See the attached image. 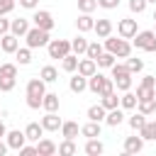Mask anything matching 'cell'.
Masks as SVG:
<instances>
[{"instance_id": "cell-1", "label": "cell", "mask_w": 156, "mask_h": 156, "mask_svg": "<svg viewBox=\"0 0 156 156\" xmlns=\"http://www.w3.org/2000/svg\"><path fill=\"white\" fill-rule=\"evenodd\" d=\"M44 93H46V83L41 78H29L27 80V107L29 110H39Z\"/></svg>"}, {"instance_id": "cell-2", "label": "cell", "mask_w": 156, "mask_h": 156, "mask_svg": "<svg viewBox=\"0 0 156 156\" xmlns=\"http://www.w3.org/2000/svg\"><path fill=\"white\" fill-rule=\"evenodd\" d=\"M105 51H110V54H115L117 58H127L129 54H132V44L127 41V39H117V37H105Z\"/></svg>"}, {"instance_id": "cell-3", "label": "cell", "mask_w": 156, "mask_h": 156, "mask_svg": "<svg viewBox=\"0 0 156 156\" xmlns=\"http://www.w3.org/2000/svg\"><path fill=\"white\" fill-rule=\"evenodd\" d=\"M110 71H112V80H115V85H117V90H129L132 88V73L127 71V66L124 63H112L110 66Z\"/></svg>"}, {"instance_id": "cell-4", "label": "cell", "mask_w": 156, "mask_h": 156, "mask_svg": "<svg viewBox=\"0 0 156 156\" xmlns=\"http://www.w3.org/2000/svg\"><path fill=\"white\" fill-rule=\"evenodd\" d=\"M49 32L46 29H39V27H29L27 29V34H24V41H27V46L29 49H39V46H46L49 44Z\"/></svg>"}, {"instance_id": "cell-5", "label": "cell", "mask_w": 156, "mask_h": 156, "mask_svg": "<svg viewBox=\"0 0 156 156\" xmlns=\"http://www.w3.org/2000/svg\"><path fill=\"white\" fill-rule=\"evenodd\" d=\"M132 39H134V41H132V46H136V49H144V51H156V34H154V29L136 32Z\"/></svg>"}, {"instance_id": "cell-6", "label": "cell", "mask_w": 156, "mask_h": 156, "mask_svg": "<svg viewBox=\"0 0 156 156\" xmlns=\"http://www.w3.org/2000/svg\"><path fill=\"white\" fill-rule=\"evenodd\" d=\"M46 49H49L51 58H63L66 54H71V41L68 39H49Z\"/></svg>"}, {"instance_id": "cell-7", "label": "cell", "mask_w": 156, "mask_h": 156, "mask_svg": "<svg viewBox=\"0 0 156 156\" xmlns=\"http://www.w3.org/2000/svg\"><path fill=\"white\" fill-rule=\"evenodd\" d=\"M34 27H39V29H46V32H51L54 29V24H56V20H54V15L49 12V10H34Z\"/></svg>"}, {"instance_id": "cell-8", "label": "cell", "mask_w": 156, "mask_h": 156, "mask_svg": "<svg viewBox=\"0 0 156 156\" xmlns=\"http://www.w3.org/2000/svg\"><path fill=\"white\" fill-rule=\"evenodd\" d=\"M117 34H119L122 39H132V37L136 34V20H132V17L119 20V22H117Z\"/></svg>"}, {"instance_id": "cell-9", "label": "cell", "mask_w": 156, "mask_h": 156, "mask_svg": "<svg viewBox=\"0 0 156 156\" xmlns=\"http://www.w3.org/2000/svg\"><path fill=\"white\" fill-rule=\"evenodd\" d=\"M5 141H7V146H10V149L20 151V149L27 144V136H24V132H20V129H12V132H7V134H5Z\"/></svg>"}, {"instance_id": "cell-10", "label": "cell", "mask_w": 156, "mask_h": 156, "mask_svg": "<svg viewBox=\"0 0 156 156\" xmlns=\"http://www.w3.org/2000/svg\"><path fill=\"white\" fill-rule=\"evenodd\" d=\"M0 49H2L5 54H15V51L20 49V37H15L12 32L2 34V37H0Z\"/></svg>"}, {"instance_id": "cell-11", "label": "cell", "mask_w": 156, "mask_h": 156, "mask_svg": "<svg viewBox=\"0 0 156 156\" xmlns=\"http://www.w3.org/2000/svg\"><path fill=\"white\" fill-rule=\"evenodd\" d=\"M34 146H37V156H54V154H58V146L51 139H39V141H34Z\"/></svg>"}, {"instance_id": "cell-12", "label": "cell", "mask_w": 156, "mask_h": 156, "mask_svg": "<svg viewBox=\"0 0 156 156\" xmlns=\"http://www.w3.org/2000/svg\"><path fill=\"white\" fill-rule=\"evenodd\" d=\"M41 127H44V132H58L61 129V117L56 112H46L41 117Z\"/></svg>"}, {"instance_id": "cell-13", "label": "cell", "mask_w": 156, "mask_h": 156, "mask_svg": "<svg viewBox=\"0 0 156 156\" xmlns=\"http://www.w3.org/2000/svg\"><path fill=\"white\" fill-rule=\"evenodd\" d=\"M93 24H95V20H93V15H90V12H80V15H78V20H76V27H78V32H80V34L93 32Z\"/></svg>"}, {"instance_id": "cell-14", "label": "cell", "mask_w": 156, "mask_h": 156, "mask_svg": "<svg viewBox=\"0 0 156 156\" xmlns=\"http://www.w3.org/2000/svg\"><path fill=\"white\" fill-rule=\"evenodd\" d=\"M76 71H78L80 76L90 78V76H93V73L98 71V63H95L93 58H88V56H85V58H78V68H76Z\"/></svg>"}, {"instance_id": "cell-15", "label": "cell", "mask_w": 156, "mask_h": 156, "mask_svg": "<svg viewBox=\"0 0 156 156\" xmlns=\"http://www.w3.org/2000/svg\"><path fill=\"white\" fill-rule=\"evenodd\" d=\"M58 105H61L58 93H44V98H41V107H44L46 112H58Z\"/></svg>"}, {"instance_id": "cell-16", "label": "cell", "mask_w": 156, "mask_h": 156, "mask_svg": "<svg viewBox=\"0 0 156 156\" xmlns=\"http://www.w3.org/2000/svg\"><path fill=\"white\" fill-rule=\"evenodd\" d=\"M41 134H44L41 122H29V124L24 127V136H27V141H39Z\"/></svg>"}, {"instance_id": "cell-17", "label": "cell", "mask_w": 156, "mask_h": 156, "mask_svg": "<svg viewBox=\"0 0 156 156\" xmlns=\"http://www.w3.org/2000/svg\"><path fill=\"white\" fill-rule=\"evenodd\" d=\"M27 29H29V20H24V17L10 20V32H12L15 37H24V34H27Z\"/></svg>"}, {"instance_id": "cell-18", "label": "cell", "mask_w": 156, "mask_h": 156, "mask_svg": "<svg viewBox=\"0 0 156 156\" xmlns=\"http://www.w3.org/2000/svg\"><path fill=\"white\" fill-rule=\"evenodd\" d=\"M93 32H95L100 39H105V37H110V34H112V22H110V20H95Z\"/></svg>"}, {"instance_id": "cell-19", "label": "cell", "mask_w": 156, "mask_h": 156, "mask_svg": "<svg viewBox=\"0 0 156 156\" xmlns=\"http://www.w3.org/2000/svg\"><path fill=\"white\" fill-rule=\"evenodd\" d=\"M68 88H71V93H83V90H88V78L85 76H80V73H76L71 80H68Z\"/></svg>"}, {"instance_id": "cell-20", "label": "cell", "mask_w": 156, "mask_h": 156, "mask_svg": "<svg viewBox=\"0 0 156 156\" xmlns=\"http://www.w3.org/2000/svg\"><path fill=\"white\" fill-rule=\"evenodd\" d=\"M105 122H107L110 127H119V124L124 122V110H122V107L107 110V115H105Z\"/></svg>"}, {"instance_id": "cell-21", "label": "cell", "mask_w": 156, "mask_h": 156, "mask_svg": "<svg viewBox=\"0 0 156 156\" xmlns=\"http://www.w3.org/2000/svg\"><path fill=\"white\" fill-rule=\"evenodd\" d=\"M144 149V139L141 136H127L124 139V154H139Z\"/></svg>"}, {"instance_id": "cell-22", "label": "cell", "mask_w": 156, "mask_h": 156, "mask_svg": "<svg viewBox=\"0 0 156 156\" xmlns=\"http://www.w3.org/2000/svg\"><path fill=\"white\" fill-rule=\"evenodd\" d=\"M78 134H80L78 122H61V136L63 139H76Z\"/></svg>"}, {"instance_id": "cell-23", "label": "cell", "mask_w": 156, "mask_h": 156, "mask_svg": "<svg viewBox=\"0 0 156 156\" xmlns=\"http://www.w3.org/2000/svg\"><path fill=\"white\" fill-rule=\"evenodd\" d=\"M139 136L144 139V141H156V119H146V124L139 129Z\"/></svg>"}, {"instance_id": "cell-24", "label": "cell", "mask_w": 156, "mask_h": 156, "mask_svg": "<svg viewBox=\"0 0 156 156\" xmlns=\"http://www.w3.org/2000/svg\"><path fill=\"white\" fill-rule=\"evenodd\" d=\"M102 83H105V76L95 71V73L88 78V90H90V93H95V95H100V90H102Z\"/></svg>"}, {"instance_id": "cell-25", "label": "cell", "mask_w": 156, "mask_h": 156, "mask_svg": "<svg viewBox=\"0 0 156 156\" xmlns=\"http://www.w3.org/2000/svg\"><path fill=\"white\" fill-rule=\"evenodd\" d=\"M102 151H105V146H102V141H100L98 136H93V139L85 141V154H88V156H100Z\"/></svg>"}, {"instance_id": "cell-26", "label": "cell", "mask_w": 156, "mask_h": 156, "mask_svg": "<svg viewBox=\"0 0 156 156\" xmlns=\"http://www.w3.org/2000/svg\"><path fill=\"white\" fill-rule=\"evenodd\" d=\"M80 134H83L85 139L100 136V122H93V119H88V124H83V127H80Z\"/></svg>"}, {"instance_id": "cell-27", "label": "cell", "mask_w": 156, "mask_h": 156, "mask_svg": "<svg viewBox=\"0 0 156 156\" xmlns=\"http://www.w3.org/2000/svg\"><path fill=\"white\" fill-rule=\"evenodd\" d=\"M15 58H17L20 66H29V63H32V49H29V46H20V49L15 51Z\"/></svg>"}, {"instance_id": "cell-28", "label": "cell", "mask_w": 156, "mask_h": 156, "mask_svg": "<svg viewBox=\"0 0 156 156\" xmlns=\"http://www.w3.org/2000/svg\"><path fill=\"white\" fill-rule=\"evenodd\" d=\"M61 68H63L66 73H76V68H78V56H76V54H66V56L61 58Z\"/></svg>"}, {"instance_id": "cell-29", "label": "cell", "mask_w": 156, "mask_h": 156, "mask_svg": "<svg viewBox=\"0 0 156 156\" xmlns=\"http://www.w3.org/2000/svg\"><path fill=\"white\" fill-rule=\"evenodd\" d=\"M105 115H107V110L102 105H90L88 107V119H93V122H105Z\"/></svg>"}, {"instance_id": "cell-30", "label": "cell", "mask_w": 156, "mask_h": 156, "mask_svg": "<svg viewBox=\"0 0 156 156\" xmlns=\"http://www.w3.org/2000/svg\"><path fill=\"white\" fill-rule=\"evenodd\" d=\"M85 49H88V39H85L83 34H78V37L71 41V51H73L76 56H80V54H85Z\"/></svg>"}, {"instance_id": "cell-31", "label": "cell", "mask_w": 156, "mask_h": 156, "mask_svg": "<svg viewBox=\"0 0 156 156\" xmlns=\"http://www.w3.org/2000/svg\"><path fill=\"white\" fill-rule=\"evenodd\" d=\"M39 78H41L44 83H56V80H58V71H56L54 66H44V68L39 71Z\"/></svg>"}, {"instance_id": "cell-32", "label": "cell", "mask_w": 156, "mask_h": 156, "mask_svg": "<svg viewBox=\"0 0 156 156\" xmlns=\"http://www.w3.org/2000/svg\"><path fill=\"white\" fill-rule=\"evenodd\" d=\"M136 102H139V100H136V95H134V93H129V90H124V95L119 98V107H122V110H134V107H136Z\"/></svg>"}, {"instance_id": "cell-33", "label": "cell", "mask_w": 156, "mask_h": 156, "mask_svg": "<svg viewBox=\"0 0 156 156\" xmlns=\"http://www.w3.org/2000/svg\"><path fill=\"white\" fill-rule=\"evenodd\" d=\"M136 110H139V112H144L146 117H149V115H154V112H156V98L139 100V102H136Z\"/></svg>"}, {"instance_id": "cell-34", "label": "cell", "mask_w": 156, "mask_h": 156, "mask_svg": "<svg viewBox=\"0 0 156 156\" xmlns=\"http://www.w3.org/2000/svg\"><path fill=\"white\" fill-rule=\"evenodd\" d=\"M144 124H146V115H144V112H139V110H136L134 115H129V127H132L134 132H139Z\"/></svg>"}, {"instance_id": "cell-35", "label": "cell", "mask_w": 156, "mask_h": 156, "mask_svg": "<svg viewBox=\"0 0 156 156\" xmlns=\"http://www.w3.org/2000/svg\"><path fill=\"white\" fill-rule=\"evenodd\" d=\"M100 98H102V102H100V105H102L105 110H115V107H119V98L115 95V90H112V93H107V95H100Z\"/></svg>"}, {"instance_id": "cell-36", "label": "cell", "mask_w": 156, "mask_h": 156, "mask_svg": "<svg viewBox=\"0 0 156 156\" xmlns=\"http://www.w3.org/2000/svg\"><path fill=\"white\" fill-rule=\"evenodd\" d=\"M102 51H105V49H102V44H100V41H88V49H85V56L95 61V58H98V56H100Z\"/></svg>"}, {"instance_id": "cell-37", "label": "cell", "mask_w": 156, "mask_h": 156, "mask_svg": "<svg viewBox=\"0 0 156 156\" xmlns=\"http://www.w3.org/2000/svg\"><path fill=\"white\" fill-rule=\"evenodd\" d=\"M115 58H117L115 54H110V51H102V54H100V56L95 58V63H98L100 68H110V66L115 63Z\"/></svg>"}, {"instance_id": "cell-38", "label": "cell", "mask_w": 156, "mask_h": 156, "mask_svg": "<svg viewBox=\"0 0 156 156\" xmlns=\"http://www.w3.org/2000/svg\"><path fill=\"white\" fill-rule=\"evenodd\" d=\"M124 66H127V71H129L132 76L144 71V61H141V58H129V56H127V63H124Z\"/></svg>"}, {"instance_id": "cell-39", "label": "cell", "mask_w": 156, "mask_h": 156, "mask_svg": "<svg viewBox=\"0 0 156 156\" xmlns=\"http://www.w3.org/2000/svg\"><path fill=\"white\" fill-rule=\"evenodd\" d=\"M134 95H136V100H149V98H156V88H149V85H139Z\"/></svg>"}, {"instance_id": "cell-40", "label": "cell", "mask_w": 156, "mask_h": 156, "mask_svg": "<svg viewBox=\"0 0 156 156\" xmlns=\"http://www.w3.org/2000/svg\"><path fill=\"white\" fill-rule=\"evenodd\" d=\"M78 149H76V144H73V139H63V144H58V154L61 156H73Z\"/></svg>"}, {"instance_id": "cell-41", "label": "cell", "mask_w": 156, "mask_h": 156, "mask_svg": "<svg viewBox=\"0 0 156 156\" xmlns=\"http://www.w3.org/2000/svg\"><path fill=\"white\" fill-rule=\"evenodd\" d=\"M0 76L17 78V63H0Z\"/></svg>"}, {"instance_id": "cell-42", "label": "cell", "mask_w": 156, "mask_h": 156, "mask_svg": "<svg viewBox=\"0 0 156 156\" xmlns=\"http://www.w3.org/2000/svg\"><path fill=\"white\" fill-rule=\"evenodd\" d=\"M15 83H17V78H7V76H0V90H2V93H10V90L15 88Z\"/></svg>"}, {"instance_id": "cell-43", "label": "cell", "mask_w": 156, "mask_h": 156, "mask_svg": "<svg viewBox=\"0 0 156 156\" xmlns=\"http://www.w3.org/2000/svg\"><path fill=\"white\" fill-rule=\"evenodd\" d=\"M146 5H149L146 0H129V10H132L134 15H141V12L146 10Z\"/></svg>"}, {"instance_id": "cell-44", "label": "cell", "mask_w": 156, "mask_h": 156, "mask_svg": "<svg viewBox=\"0 0 156 156\" xmlns=\"http://www.w3.org/2000/svg\"><path fill=\"white\" fill-rule=\"evenodd\" d=\"M98 7V0H78V10L80 12H93Z\"/></svg>"}, {"instance_id": "cell-45", "label": "cell", "mask_w": 156, "mask_h": 156, "mask_svg": "<svg viewBox=\"0 0 156 156\" xmlns=\"http://www.w3.org/2000/svg\"><path fill=\"white\" fill-rule=\"evenodd\" d=\"M12 10H15V0H0V15L7 17Z\"/></svg>"}, {"instance_id": "cell-46", "label": "cell", "mask_w": 156, "mask_h": 156, "mask_svg": "<svg viewBox=\"0 0 156 156\" xmlns=\"http://www.w3.org/2000/svg\"><path fill=\"white\" fill-rule=\"evenodd\" d=\"M98 5H100L102 10H115V7L119 5V0H98Z\"/></svg>"}, {"instance_id": "cell-47", "label": "cell", "mask_w": 156, "mask_h": 156, "mask_svg": "<svg viewBox=\"0 0 156 156\" xmlns=\"http://www.w3.org/2000/svg\"><path fill=\"white\" fill-rule=\"evenodd\" d=\"M20 154H22V156H37V146H29V144H24V146L20 149Z\"/></svg>"}, {"instance_id": "cell-48", "label": "cell", "mask_w": 156, "mask_h": 156, "mask_svg": "<svg viewBox=\"0 0 156 156\" xmlns=\"http://www.w3.org/2000/svg\"><path fill=\"white\" fill-rule=\"evenodd\" d=\"M10 32V20H5V15H0V37Z\"/></svg>"}, {"instance_id": "cell-49", "label": "cell", "mask_w": 156, "mask_h": 156, "mask_svg": "<svg viewBox=\"0 0 156 156\" xmlns=\"http://www.w3.org/2000/svg\"><path fill=\"white\" fill-rule=\"evenodd\" d=\"M20 5H22V7H27V10H37L39 0H20Z\"/></svg>"}, {"instance_id": "cell-50", "label": "cell", "mask_w": 156, "mask_h": 156, "mask_svg": "<svg viewBox=\"0 0 156 156\" xmlns=\"http://www.w3.org/2000/svg\"><path fill=\"white\" fill-rule=\"evenodd\" d=\"M141 85H149V88H156V78H154V76H144V78H141Z\"/></svg>"}, {"instance_id": "cell-51", "label": "cell", "mask_w": 156, "mask_h": 156, "mask_svg": "<svg viewBox=\"0 0 156 156\" xmlns=\"http://www.w3.org/2000/svg\"><path fill=\"white\" fill-rule=\"evenodd\" d=\"M7 149H10V146H7V141H2V139H0V156H5V154H7Z\"/></svg>"}, {"instance_id": "cell-52", "label": "cell", "mask_w": 156, "mask_h": 156, "mask_svg": "<svg viewBox=\"0 0 156 156\" xmlns=\"http://www.w3.org/2000/svg\"><path fill=\"white\" fill-rule=\"evenodd\" d=\"M5 134H7V129H5V124H2V119H0V139H2Z\"/></svg>"}, {"instance_id": "cell-53", "label": "cell", "mask_w": 156, "mask_h": 156, "mask_svg": "<svg viewBox=\"0 0 156 156\" xmlns=\"http://www.w3.org/2000/svg\"><path fill=\"white\" fill-rule=\"evenodd\" d=\"M146 2H154V5H156V0H146Z\"/></svg>"}, {"instance_id": "cell-54", "label": "cell", "mask_w": 156, "mask_h": 156, "mask_svg": "<svg viewBox=\"0 0 156 156\" xmlns=\"http://www.w3.org/2000/svg\"><path fill=\"white\" fill-rule=\"evenodd\" d=\"M154 20H156V10H154Z\"/></svg>"}, {"instance_id": "cell-55", "label": "cell", "mask_w": 156, "mask_h": 156, "mask_svg": "<svg viewBox=\"0 0 156 156\" xmlns=\"http://www.w3.org/2000/svg\"><path fill=\"white\" fill-rule=\"evenodd\" d=\"M0 117H2V110H0Z\"/></svg>"}, {"instance_id": "cell-56", "label": "cell", "mask_w": 156, "mask_h": 156, "mask_svg": "<svg viewBox=\"0 0 156 156\" xmlns=\"http://www.w3.org/2000/svg\"><path fill=\"white\" fill-rule=\"evenodd\" d=\"M154 34H156V29H154Z\"/></svg>"}]
</instances>
